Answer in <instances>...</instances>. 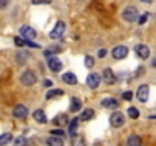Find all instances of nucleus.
Masks as SVG:
<instances>
[{
	"label": "nucleus",
	"instance_id": "obj_27",
	"mask_svg": "<svg viewBox=\"0 0 156 146\" xmlns=\"http://www.w3.org/2000/svg\"><path fill=\"white\" fill-rule=\"evenodd\" d=\"M14 146H28V140L25 137H17L14 141Z\"/></svg>",
	"mask_w": 156,
	"mask_h": 146
},
{
	"label": "nucleus",
	"instance_id": "obj_9",
	"mask_svg": "<svg viewBox=\"0 0 156 146\" xmlns=\"http://www.w3.org/2000/svg\"><path fill=\"white\" fill-rule=\"evenodd\" d=\"M103 79H104V82L107 85H112V84L116 82V76L113 75V71L110 68H104L103 70Z\"/></svg>",
	"mask_w": 156,
	"mask_h": 146
},
{
	"label": "nucleus",
	"instance_id": "obj_19",
	"mask_svg": "<svg viewBox=\"0 0 156 146\" xmlns=\"http://www.w3.org/2000/svg\"><path fill=\"white\" fill-rule=\"evenodd\" d=\"M11 140H12V134H11V132H3L2 135H0V146L9 144Z\"/></svg>",
	"mask_w": 156,
	"mask_h": 146
},
{
	"label": "nucleus",
	"instance_id": "obj_1",
	"mask_svg": "<svg viewBox=\"0 0 156 146\" xmlns=\"http://www.w3.org/2000/svg\"><path fill=\"white\" fill-rule=\"evenodd\" d=\"M20 82H22L23 85H26V87L34 85V84L37 82V75H35V71H34V70H26L23 75H22V78H20Z\"/></svg>",
	"mask_w": 156,
	"mask_h": 146
},
{
	"label": "nucleus",
	"instance_id": "obj_8",
	"mask_svg": "<svg viewBox=\"0 0 156 146\" xmlns=\"http://www.w3.org/2000/svg\"><path fill=\"white\" fill-rule=\"evenodd\" d=\"M148 85L147 84H142L139 88H138V93H136V96H138V99H139V102H147L148 101Z\"/></svg>",
	"mask_w": 156,
	"mask_h": 146
},
{
	"label": "nucleus",
	"instance_id": "obj_37",
	"mask_svg": "<svg viewBox=\"0 0 156 146\" xmlns=\"http://www.w3.org/2000/svg\"><path fill=\"white\" fill-rule=\"evenodd\" d=\"M104 55H106V50H104V49H101V50L98 52V56H100V58H103Z\"/></svg>",
	"mask_w": 156,
	"mask_h": 146
},
{
	"label": "nucleus",
	"instance_id": "obj_17",
	"mask_svg": "<svg viewBox=\"0 0 156 146\" xmlns=\"http://www.w3.org/2000/svg\"><path fill=\"white\" fill-rule=\"evenodd\" d=\"M78 110H81V101L73 96V98H70V111L76 113Z\"/></svg>",
	"mask_w": 156,
	"mask_h": 146
},
{
	"label": "nucleus",
	"instance_id": "obj_16",
	"mask_svg": "<svg viewBox=\"0 0 156 146\" xmlns=\"http://www.w3.org/2000/svg\"><path fill=\"white\" fill-rule=\"evenodd\" d=\"M127 146H142V140L139 135H130L127 138Z\"/></svg>",
	"mask_w": 156,
	"mask_h": 146
},
{
	"label": "nucleus",
	"instance_id": "obj_10",
	"mask_svg": "<svg viewBox=\"0 0 156 146\" xmlns=\"http://www.w3.org/2000/svg\"><path fill=\"white\" fill-rule=\"evenodd\" d=\"M101 82V76L98 75V73H90V75L87 76V85L90 88H97Z\"/></svg>",
	"mask_w": 156,
	"mask_h": 146
},
{
	"label": "nucleus",
	"instance_id": "obj_11",
	"mask_svg": "<svg viewBox=\"0 0 156 146\" xmlns=\"http://www.w3.org/2000/svg\"><path fill=\"white\" fill-rule=\"evenodd\" d=\"M48 67H49L52 71H60V70L63 68V64H61V61H60L58 58L52 56V58L48 59Z\"/></svg>",
	"mask_w": 156,
	"mask_h": 146
},
{
	"label": "nucleus",
	"instance_id": "obj_35",
	"mask_svg": "<svg viewBox=\"0 0 156 146\" xmlns=\"http://www.w3.org/2000/svg\"><path fill=\"white\" fill-rule=\"evenodd\" d=\"M8 3H9V0H0V9L6 8V6H8Z\"/></svg>",
	"mask_w": 156,
	"mask_h": 146
},
{
	"label": "nucleus",
	"instance_id": "obj_13",
	"mask_svg": "<svg viewBox=\"0 0 156 146\" xmlns=\"http://www.w3.org/2000/svg\"><path fill=\"white\" fill-rule=\"evenodd\" d=\"M32 117H34V120L38 122V123H48V117H46V114H44L43 110H35L34 114H32Z\"/></svg>",
	"mask_w": 156,
	"mask_h": 146
},
{
	"label": "nucleus",
	"instance_id": "obj_15",
	"mask_svg": "<svg viewBox=\"0 0 156 146\" xmlns=\"http://www.w3.org/2000/svg\"><path fill=\"white\" fill-rule=\"evenodd\" d=\"M46 144L48 146H64V141L61 137H49L46 140Z\"/></svg>",
	"mask_w": 156,
	"mask_h": 146
},
{
	"label": "nucleus",
	"instance_id": "obj_33",
	"mask_svg": "<svg viewBox=\"0 0 156 146\" xmlns=\"http://www.w3.org/2000/svg\"><path fill=\"white\" fill-rule=\"evenodd\" d=\"M14 43H16V46H19V47H23V46H25V41H23L20 37H16Z\"/></svg>",
	"mask_w": 156,
	"mask_h": 146
},
{
	"label": "nucleus",
	"instance_id": "obj_34",
	"mask_svg": "<svg viewBox=\"0 0 156 146\" xmlns=\"http://www.w3.org/2000/svg\"><path fill=\"white\" fill-rule=\"evenodd\" d=\"M147 18H148V14H144V15H141V17H139V20H138V23H139V25H145V22H147Z\"/></svg>",
	"mask_w": 156,
	"mask_h": 146
},
{
	"label": "nucleus",
	"instance_id": "obj_31",
	"mask_svg": "<svg viewBox=\"0 0 156 146\" xmlns=\"http://www.w3.org/2000/svg\"><path fill=\"white\" fill-rule=\"evenodd\" d=\"M122 99L124 101H132L133 99V93L132 91H124L122 93Z\"/></svg>",
	"mask_w": 156,
	"mask_h": 146
},
{
	"label": "nucleus",
	"instance_id": "obj_6",
	"mask_svg": "<svg viewBox=\"0 0 156 146\" xmlns=\"http://www.w3.org/2000/svg\"><path fill=\"white\" fill-rule=\"evenodd\" d=\"M129 55V49L126 46H116L113 50H112V56L115 59H124L126 56Z\"/></svg>",
	"mask_w": 156,
	"mask_h": 146
},
{
	"label": "nucleus",
	"instance_id": "obj_32",
	"mask_svg": "<svg viewBox=\"0 0 156 146\" xmlns=\"http://www.w3.org/2000/svg\"><path fill=\"white\" fill-rule=\"evenodd\" d=\"M55 52H60L58 47H51L49 50H44V56H49L51 53H55Z\"/></svg>",
	"mask_w": 156,
	"mask_h": 146
},
{
	"label": "nucleus",
	"instance_id": "obj_18",
	"mask_svg": "<svg viewBox=\"0 0 156 146\" xmlns=\"http://www.w3.org/2000/svg\"><path fill=\"white\" fill-rule=\"evenodd\" d=\"M94 110L92 108H86V110H83V113H81V116H80V120H83V122H86V120H90L92 117H94Z\"/></svg>",
	"mask_w": 156,
	"mask_h": 146
},
{
	"label": "nucleus",
	"instance_id": "obj_21",
	"mask_svg": "<svg viewBox=\"0 0 156 146\" xmlns=\"http://www.w3.org/2000/svg\"><path fill=\"white\" fill-rule=\"evenodd\" d=\"M67 122H69V119H67V116H66V114H58V116L54 119V123H55V125H60V126L66 125Z\"/></svg>",
	"mask_w": 156,
	"mask_h": 146
},
{
	"label": "nucleus",
	"instance_id": "obj_7",
	"mask_svg": "<svg viewBox=\"0 0 156 146\" xmlns=\"http://www.w3.org/2000/svg\"><path fill=\"white\" fill-rule=\"evenodd\" d=\"M135 53L138 55V58L147 59V58L150 56V49H148V46H145V44H138V46L135 47Z\"/></svg>",
	"mask_w": 156,
	"mask_h": 146
},
{
	"label": "nucleus",
	"instance_id": "obj_25",
	"mask_svg": "<svg viewBox=\"0 0 156 146\" xmlns=\"http://www.w3.org/2000/svg\"><path fill=\"white\" fill-rule=\"evenodd\" d=\"M64 95V91L63 90H51L48 95H46V99H55V98H58V96H63Z\"/></svg>",
	"mask_w": 156,
	"mask_h": 146
},
{
	"label": "nucleus",
	"instance_id": "obj_36",
	"mask_svg": "<svg viewBox=\"0 0 156 146\" xmlns=\"http://www.w3.org/2000/svg\"><path fill=\"white\" fill-rule=\"evenodd\" d=\"M43 85L49 88V87H52V81H51V79H44V81H43Z\"/></svg>",
	"mask_w": 156,
	"mask_h": 146
},
{
	"label": "nucleus",
	"instance_id": "obj_30",
	"mask_svg": "<svg viewBox=\"0 0 156 146\" xmlns=\"http://www.w3.org/2000/svg\"><path fill=\"white\" fill-rule=\"evenodd\" d=\"M32 5H49L52 3V0H31Z\"/></svg>",
	"mask_w": 156,
	"mask_h": 146
},
{
	"label": "nucleus",
	"instance_id": "obj_12",
	"mask_svg": "<svg viewBox=\"0 0 156 146\" xmlns=\"http://www.w3.org/2000/svg\"><path fill=\"white\" fill-rule=\"evenodd\" d=\"M12 114H14L16 117H19V119H25V117L28 116V108H26L25 105L19 104V105H16V107H14Z\"/></svg>",
	"mask_w": 156,
	"mask_h": 146
},
{
	"label": "nucleus",
	"instance_id": "obj_4",
	"mask_svg": "<svg viewBox=\"0 0 156 146\" xmlns=\"http://www.w3.org/2000/svg\"><path fill=\"white\" fill-rule=\"evenodd\" d=\"M20 35L25 38V41H31L32 38H35L37 37V32H35V29L34 28H31V26H23V28H20ZM22 38V40H23Z\"/></svg>",
	"mask_w": 156,
	"mask_h": 146
},
{
	"label": "nucleus",
	"instance_id": "obj_29",
	"mask_svg": "<svg viewBox=\"0 0 156 146\" xmlns=\"http://www.w3.org/2000/svg\"><path fill=\"white\" fill-rule=\"evenodd\" d=\"M51 134H52V137H61V138H63L64 131H63V129H52V131H51Z\"/></svg>",
	"mask_w": 156,
	"mask_h": 146
},
{
	"label": "nucleus",
	"instance_id": "obj_20",
	"mask_svg": "<svg viewBox=\"0 0 156 146\" xmlns=\"http://www.w3.org/2000/svg\"><path fill=\"white\" fill-rule=\"evenodd\" d=\"M101 105L106 107V108H116V107H118V102H116L115 99H112V98H106V99L101 102Z\"/></svg>",
	"mask_w": 156,
	"mask_h": 146
},
{
	"label": "nucleus",
	"instance_id": "obj_26",
	"mask_svg": "<svg viewBox=\"0 0 156 146\" xmlns=\"http://www.w3.org/2000/svg\"><path fill=\"white\" fill-rule=\"evenodd\" d=\"M127 113H129V116H130L132 119H138V117H139V111H138V108H135V107H130Z\"/></svg>",
	"mask_w": 156,
	"mask_h": 146
},
{
	"label": "nucleus",
	"instance_id": "obj_38",
	"mask_svg": "<svg viewBox=\"0 0 156 146\" xmlns=\"http://www.w3.org/2000/svg\"><path fill=\"white\" fill-rule=\"evenodd\" d=\"M141 2H144V3H147V5H151L153 0H141Z\"/></svg>",
	"mask_w": 156,
	"mask_h": 146
},
{
	"label": "nucleus",
	"instance_id": "obj_5",
	"mask_svg": "<svg viewBox=\"0 0 156 146\" xmlns=\"http://www.w3.org/2000/svg\"><path fill=\"white\" fill-rule=\"evenodd\" d=\"M124 122H126L124 114L119 113V111H115V113L110 116V125H112L113 128H119V126H122Z\"/></svg>",
	"mask_w": 156,
	"mask_h": 146
},
{
	"label": "nucleus",
	"instance_id": "obj_2",
	"mask_svg": "<svg viewBox=\"0 0 156 146\" xmlns=\"http://www.w3.org/2000/svg\"><path fill=\"white\" fill-rule=\"evenodd\" d=\"M138 9L135 8V6H127L124 11H122V18L126 20V22H129V23H133V22H136L138 20Z\"/></svg>",
	"mask_w": 156,
	"mask_h": 146
},
{
	"label": "nucleus",
	"instance_id": "obj_28",
	"mask_svg": "<svg viewBox=\"0 0 156 146\" xmlns=\"http://www.w3.org/2000/svg\"><path fill=\"white\" fill-rule=\"evenodd\" d=\"M84 64H86V67H87V68H90V67H94L95 61H94V58H92L90 55H87V56L84 58Z\"/></svg>",
	"mask_w": 156,
	"mask_h": 146
},
{
	"label": "nucleus",
	"instance_id": "obj_14",
	"mask_svg": "<svg viewBox=\"0 0 156 146\" xmlns=\"http://www.w3.org/2000/svg\"><path fill=\"white\" fill-rule=\"evenodd\" d=\"M63 81H64L66 84H69V85H75V84L78 82L76 76L73 75V73H70V71H67V73H63Z\"/></svg>",
	"mask_w": 156,
	"mask_h": 146
},
{
	"label": "nucleus",
	"instance_id": "obj_3",
	"mask_svg": "<svg viewBox=\"0 0 156 146\" xmlns=\"http://www.w3.org/2000/svg\"><path fill=\"white\" fill-rule=\"evenodd\" d=\"M64 31H66V25H64V22H57V25H55V28L51 31L49 37H51L52 40H57V38H60V37L64 34Z\"/></svg>",
	"mask_w": 156,
	"mask_h": 146
},
{
	"label": "nucleus",
	"instance_id": "obj_22",
	"mask_svg": "<svg viewBox=\"0 0 156 146\" xmlns=\"http://www.w3.org/2000/svg\"><path fill=\"white\" fill-rule=\"evenodd\" d=\"M72 146H84V138H83V135L75 134V135L72 137Z\"/></svg>",
	"mask_w": 156,
	"mask_h": 146
},
{
	"label": "nucleus",
	"instance_id": "obj_24",
	"mask_svg": "<svg viewBox=\"0 0 156 146\" xmlns=\"http://www.w3.org/2000/svg\"><path fill=\"white\" fill-rule=\"evenodd\" d=\"M76 128H78V119H72L70 120V125H69V134H70V137H73L76 134Z\"/></svg>",
	"mask_w": 156,
	"mask_h": 146
},
{
	"label": "nucleus",
	"instance_id": "obj_23",
	"mask_svg": "<svg viewBox=\"0 0 156 146\" xmlns=\"http://www.w3.org/2000/svg\"><path fill=\"white\" fill-rule=\"evenodd\" d=\"M28 58H29V53L25 52V50H20V52L17 53V62H19V64H25Z\"/></svg>",
	"mask_w": 156,
	"mask_h": 146
}]
</instances>
